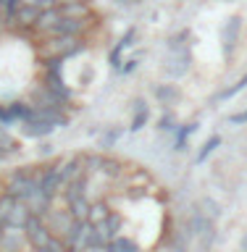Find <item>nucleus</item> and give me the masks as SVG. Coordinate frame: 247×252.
Listing matches in <instances>:
<instances>
[{
    "mask_svg": "<svg viewBox=\"0 0 247 252\" xmlns=\"http://www.w3.org/2000/svg\"><path fill=\"white\" fill-rule=\"evenodd\" d=\"M82 50H87V39L84 37H50V39H42L37 47V55L39 61L42 58H74Z\"/></svg>",
    "mask_w": 247,
    "mask_h": 252,
    "instance_id": "f257e3e1",
    "label": "nucleus"
},
{
    "mask_svg": "<svg viewBox=\"0 0 247 252\" xmlns=\"http://www.w3.org/2000/svg\"><path fill=\"white\" fill-rule=\"evenodd\" d=\"M37 189H39V171L37 168H19V171H13L11 176L5 179V184H3V192L16 197L19 202H24L32 192H37Z\"/></svg>",
    "mask_w": 247,
    "mask_h": 252,
    "instance_id": "f03ea898",
    "label": "nucleus"
},
{
    "mask_svg": "<svg viewBox=\"0 0 247 252\" xmlns=\"http://www.w3.org/2000/svg\"><path fill=\"white\" fill-rule=\"evenodd\" d=\"M63 187H66V181H63V173H61V160L45 163L39 168V192H45L50 200H55L63 192Z\"/></svg>",
    "mask_w": 247,
    "mask_h": 252,
    "instance_id": "7ed1b4c3",
    "label": "nucleus"
},
{
    "mask_svg": "<svg viewBox=\"0 0 247 252\" xmlns=\"http://www.w3.org/2000/svg\"><path fill=\"white\" fill-rule=\"evenodd\" d=\"M242 16L234 13L229 16V19L224 21V27H221V47H224V55H232L237 50V45H240V34H242Z\"/></svg>",
    "mask_w": 247,
    "mask_h": 252,
    "instance_id": "20e7f679",
    "label": "nucleus"
},
{
    "mask_svg": "<svg viewBox=\"0 0 247 252\" xmlns=\"http://www.w3.org/2000/svg\"><path fill=\"white\" fill-rule=\"evenodd\" d=\"M24 236H27V244L32 250H39V247H47V242H50V228L45 226V220L39 216H32L27 220V226H24Z\"/></svg>",
    "mask_w": 247,
    "mask_h": 252,
    "instance_id": "39448f33",
    "label": "nucleus"
},
{
    "mask_svg": "<svg viewBox=\"0 0 247 252\" xmlns=\"http://www.w3.org/2000/svg\"><path fill=\"white\" fill-rule=\"evenodd\" d=\"M61 11L58 8H50V11H39V19L35 24V29H32V34L39 37V39H50L55 37V29H58V24H61Z\"/></svg>",
    "mask_w": 247,
    "mask_h": 252,
    "instance_id": "423d86ee",
    "label": "nucleus"
},
{
    "mask_svg": "<svg viewBox=\"0 0 247 252\" xmlns=\"http://www.w3.org/2000/svg\"><path fill=\"white\" fill-rule=\"evenodd\" d=\"M42 220H45V226L50 228L53 236H66L71 231V226H74V218L69 216V210H55V208L47 210V216Z\"/></svg>",
    "mask_w": 247,
    "mask_h": 252,
    "instance_id": "0eeeda50",
    "label": "nucleus"
},
{
    "mask_svg": "<svg viewBox=\"0 0 247 252\" xmlns=\"http://www.w3.org/2000/svg\"><path fill=\"white\" fill-rule=\"evenodd\" d=\"M189 63H192V55H189V50L169 53V58H166V63H163V71H166V76L179 79V76H184L187 71H189Z\"/></svg>",
    "mask_w": 247,
    "mask_h": 252,
    "instance_id": "6e6552de",
    "label": "nucleus"
},
{
    "mask_svg": "<svg viewBox=\"0 0 247 252\" xmlns=\"http://www.w3.org/2000/svg\"><path fill=\"white\" fill-rule=\"evenodd\" d=\"M5 110H8V118H11V126L16 124L21 126L35 118V105L29 100H11V102H5Z\"/></svg>",
    "mask_w": 247,
    "mask_h": 252,
    "instance_id": "1a4fd4ad",
    "label": "nucleus"
},
{
    "mask_svg": "<svg viewBox=\"0 0 247 252\" xmlns=\"http://www.w3.org/2000/svg\"><path fill=\"white\" fill-rule=\"evenodd\" d=\"M29 102H32L35 108H69V105H63V102L55 97V94L47 90L45 84H35V87H32Z\"/></svg>",
    "mask_w": 247,
    "mask_h": 252,
    "instance_id": "9d476101",
    "label": "nucleus"
},
{
    "mask_svg": "<svg viewBox=\"0 0 247 252\" xmlns=\"http://www.w3.org/2000/svg\"><path fill=\"white\" fill-rule=\"evenodd\" d=\"M24 247H27L24 228L5 226V228H3V239H0V252H21Z\"/></svg>",
    "mask_w": 247,
    "mask_h": 252,
    "instance_id": "9b49d317",
    "label": "nucleus"
},
{
    "mask_svg": "<svg viewBox=\"0 0 247 252\" xmlns=\"http://www.w3.org/2000/svg\"><path fill=\"white\" fill-rule=\"evenodd\" d=\"M61 173H63V181H76V179H84V158L82 155H69V158H61Z\"/></svg>",
    "mask_w": 247,
    "mask_h": 252,
    "instance_id": "f8f14e48",
    "label": "nucleus"
},
{
    "mask_svg": "<svg viewBox=\"0 0 247 252\" xmlns=\"http://www.w3.org/2000/svg\"><path fill=\"white\" fill-rule=\"evenodd\" d=\"M24 205L29 208L32 216L45 218V216H47V210L53 208V200H50V197H47L45 192H39V189H37V192H32V194L27 197V200H24Z\"/></svg>",
    "mask_w": 247,
    "mask_h": 252,
    "instance_id": "ddd939ff",
    "label": "nucleus"
},
{
    "mask_svg": "<svg viewBox=\"0 0 247 252\" xmlns=\"http://www.w3.org/2000/svg\"><path fill=\"white\" fill-rule=\"evenodd\" d=\"M53 131H55V126L47 124V121H39V118H32V121L21 124V134L29 139H45V137H50Z\"/></svg>",
    "mask_w": 247,
    "mask_h": 252,
    "instance_id": "4468645a",
    "label": "nucleus"
},
{
    "mask_svg": "<svg viewBox=\"0 0 247 252\" xmlns=\"http://www.w3.org/2000/svg\"><path fill=\"white\" fill-rule=\"evenodd\" d=\"M147 118H150V108H147V102L137 97L132 102V124H129V131H140L142 126L147 124Z\"/></svg>",
    "mask_w": 247,
    "mask_h": 252,
    "instance_id": "2eb2a0df",
    "label": "nucleus"
},
{
    "mask_svg": "<svg viewBox=\"0 0 247 252\" xmlns=\"http://www.w3.org/2000/svg\"><path fill=\"white\" fill-rule=\"evenodd\" d=\"M153 94H155V100L161 102V105H176V102L181 100V90L176 84H158L153 90Z\"/></svg>",
    "mask_w": 247,
    "mask_h": 252,
    "instance_id": "dca6fc26",
    "label": "nucleus"
},
{
    "mask_svg": "<svg viewBox=\"0 0 247 252\" xmlns=\"http://www.w3.org/2000/svg\"><path fill=\"white\" fill-rule=\"evenodd\" d=\"M87 187H90V179H76V181H69L66 187H63V200H66V205L69 202H74V200H79V197H87Z\"/></svg>",
    "mask_w": 247,
    "mask_h": 252,
    "instance_id": "f3484780",
    "label": "nucleus"
},
{
    "mask_svg": "<svg viewBox=\"0 0 247 252\" xmlns=\"http://www.w3.org/2000/svg\"><path fill=\"white\" fill-rule=\"evenodd\" d=\"M189 39H192V32H189V29H179L176 34H171L169 39H166V50H169V53L189 50Z\"/></svg>",
    "mask_w": 247,
    "mask_h": 252,
    "instance_id": "a211bd4d",
    "label": "nucleus"
},
{
    "mask_svg": "<svg viewBox=\"0 0 247 252\" xmlns=\"http://www.w3.org/2000/svg\"><path fill=\"white\" fill-rule=\"evenodd\" d=\"M32 218V213H29V208L24 202H16L13 205V210H11V216H8V220H5V226H13V228H24L27 226V220Z\"/></svg>",
    "mask_w": 247,
    "mask_h": 252,
    "instance_id": "6ab92c4d",
    "label": "nucleus"
},
{
    "mask_svg": "<svg viewBox=\"0 0 247 252\" xmlns=\"http://www.w3.org/2000/svg\"><path fill=\"white\" fill-rule=\"evenodd\" d=\"M98 176H106V179H121V176H124V163L118 160V158L106 155V158H103V168H100Z\"/></svg>",
    "mask_w": 247,
    "mask_h": 252,
    "instance_id": "aec40b11",
    "label": "nucleus"
},
{
    "mask_svg": "<svg viewBox=\"0 0 247 252\" xmlns=\"http://www.w3.org/2000/svg\"><path fill=\"white\" fill-rule=\"evenodd\" d=\"M90 205H92L90 197H79V200L66 205V210H69V216L74 220H87V216H90Z\"/></svg>",
    "mask_w": 247,
    "mask_h": 252,
    "instance_id": "412c9836",
    "label": "nucleus"
},
{
    "mask_svg": "<svg viewBox=\"0 0 247 252\" xmlns=\"http://www.w3.org/2000/svg\"><path fill=\"white\" fill-rule=\"evenodd\" d=\"M200 129V124L197 121H189V124H181L179 129H176V139H174V150H176V153H181V150H184V145L189 142V137H192V134Z\"/></svg>",
    "mask_w": 247,
    "mask_h": 252,
    "instance_id": "4be33fe9",
    "label": "nucleus"
},
{
    "mask_svg": "<svg viewBox=\"0 0 247 252\" xmlns=\"http://www.w3.org/2000/svg\"><path fill=\"white\" fill-rule=\"evenodd\" d=\"M110 210H113V208H110L106 200H95V202L90 205V216H87V223H92V226L103 223V220L108 218V213H110Z\"/></svg>",
    "mask_w": 247,
    "mask_h": 252,
    "instance_id": "5701e85b",
    "label": "nucleus"
},
{
    "mask_svg": "<svg viewBox=\"0 0 247 252\" xmlns=\"http://www.w3.org/2000/svg\"><path fill=\"white\" fill-rule=\"evenodd\" d=\"M103 226H106V231H108V236H110V242L116 239V236H121V231H124V216L118 210H110L108 213V218L103 220Z\"/></svg>",
    "mask_w": 247,
    "mask_h": 252,
    "instance_id": "b1692460",
    "label": "nucleus"
},
{
    "mask_svg": "<svg viewBox=\"0 0 247 252\" xmlns=\"http://www.w3.org/2000/svg\"><path fill=\"white\" fill-rule=\"evenodd\" d=\"M63 19H87V16L95 13L92 3H76V5H66V8H58Z\"/></svg>",
    "mask_w": 247,
    "mask_h": 252,
    "instance_id": "393cba45",
    "label": "nucleus"
},
{
    "mask_svg": "<svg viewBox=\"0 0 247 252\" xmlns=\"http://www.w3.org/2000/svg\"><path fill=\"white\" fill-rule=\"evenodd\" d=\"M84 173H87V179H92V176H98L100 168H103V153H84Z\"/></svg>",
    "mask_w": 247,
    "mask_h": 252,
    "instance_id": "a878e982",
    "label": "nucleus"
},
{
    "mask_svg": "<svg viewBox=\"0 0 247 252\" xmlns=\"http://www.w3.org/2000/svg\"><path fill=\"white\" fill-rule=\"evenodd\" d=\"M108 252H142V247L132 239V236H116V239L108 244Z\"/></svg>",
    "mask_w": 247,
    "mask_h": 252,
    "instance_id": "bb28decb",
    "label": "nucleus"
},
{
    "mask_svg": "<svg viewBox=\"0 0 247 252\" xmlns=\"http://www.w3.org/2000/svg\"><path fill=\"white\" fill-rule=\"evenodd\" d=\"M221 142H224V139H221L218 134H213V137H211V139H208V142H205V145L200 147V153H197L195 163H197V165L205 163V160H208V158H211L213 153H216V147H221Z\"/></svg>",
    "mask_w": 247,
    "mask_h": 252,
    "instance_id": "cd10ccee",
    "label": "nucleus"
},
{
    "mask_svg": "<svg viewBox=\"0 0 247 252\" xmlns=\"http://www.w3.org/2000/svg\"><path fill=\"white\" fill-rule=\"evenodd\" d=\"M200 213H203L208 220H213V223H216L218 216H221V205L213 200V197H203V200H200Z\"/></svg>",
    "mask_w": 247,
    "mask_h": 252,
    "instance_id": "c85d7f7f",
    "label": "nucleus"
},
{
    "mask_svg": "<svg viewBox=\"0 0 247 252\" xmlns=\"http://www.w3.org/2000/svg\"><path fill=\"white\" fill-rule=\"evenodd\" d=\"M245 87H247V74L240 79V82H234L232 87H226V90H221L218 94H216V97H213V102H224V100H232L234 97V94H240L242 90H245Z\"/></svg>",
    "mask_w": 247,
    "mask_h": 252,
    "instance_id": "c756f323",
    "label": "nucleus"
},
{
    "mask_svg": "<svg viewBox=\"0 0 247 252\" xmlns=\"http://www.w3.org/2000/svg\"><path fill=\"white\" fill-rule=\"evenodd\" d=\"M16 202H19L16 197L0 192V223H3V226H5V220H8V216H11V210H13Z\"/></svg>",
    "mask_w": 247,
    "mask_h": 252,
    "instance_id": "7c9ffc66",
    "label": "nucleus"
},
{
    "mask_svg": "<svg viewBox=\"0 0 247 252\" xmlns=\"http://www.w3.org/2000/svg\"><path fill=\"white\" fill-rule=\"evenodd\" d=\"M158 129L174 134V131L179 129V126H176V116H174V113H163L161 118H158Z\"/></svg>",
    "mask_w": 247,
    "mask_h": 252,
    "instance_id": "2f4dec72",
    "label": "nucleus"
},
{
    "mask_svg": "<svg viewBox=\"0 0 247 252\" xmlns=\"http://www.w3.org/2000/svg\"><path fill=\"white\" fill-rule=\"evenodd\" d=\"M134 39H137V27H129L126 29V34L118 39V47H121V50H129V47H134Z\"/></svg>",
    "mask_w": 247,
    "mask_h": 252,
    "instance_id": "473e14b6",
    "label": "nucleus"
},
{
    "mask_svg": "<svg viewBox=\"0 0 247 252\" xmlns=\"http://www.w3.org/2000/svg\"><path fill=\"white\" fill-rule=\"evenodd\" d=\"M121 134H124V129H110V131H106V134H103V139H100V147H103V150L113 147L116 139L121 137Z\"/></svg>",
    "mask_w": 247,
    "mask_h": 252,
    "instance_id": "72a5a7b5",
    "label": "nucleus"
},
{
    "mask_svg": "<svg viewBox=\"0 0 247 252\" xmlns=\"http://www.w3.org/2000/svg\"><path fill=\"white\" fill-rule=\"evenodd\" d=\"M21 5H32L37 8V11H50V8H58L55 5V0H19Z\"/></svg>",
    "mask_w": 247,
    "mask_h": 252,
    "instance_id": "f704fd0d",
    "label": "nucleus"
},
{
    "mask_svg": "<svg viewBox=\"0 0 247 252\" xmlns=\"http://www.w3.org/2000/svg\"><path fill=\"white\" fill-rule=\"evenodd\" d=\"M137 66H140V61H137V58H132V61H126V66H118L116 71H118L121 76H129L132 71H137Z\"/></svg>",
    "mask_w": 247,
    "mask_h": 252,
    "instance_id": "c9c22d12",
    "label": "nucleus"
},
{
    "mask_svg": "<svg viewBox=\"0 0 247 252\" xmlns=\"http://www.w3.org/2000/svg\"><path fill=\"white\" fill-rule=\"evenodd\" d=\"M229 121L232 124H247V108L240 110V113H234V116H229Z\"/></svg>",
    "mask_w": 247,
    "mask_h": 252,
    "instance_id": "e433bc0d",
    "label": "nucleus"
},
{
    "mask_svg": "<svg viewBox=\"0 0 247 252\" xmlns=\"http://www.w3.org/2000/svg\"><path fill=\"white\" fill-rule=\"evenodd\" d=\"M76 3H92V0H55L58 8H66V5H76Z\"/></svg>",
    "mask_w": 247,
    "mask_h": 252,
    "instance_id": "4c0bfd02",
    "label": "nucleus"
},
{
    "mask_svg": "<svg viewBox=\"0 0 247 252\" xmlns=\"http://www.w3.org/2000/svg\"><path fill=\"white\" fill-rule=\"evenodd\" d=\"M5 21V0H0V27H3Z\"/></svg>",
    "mask_w": 247,
    "mask_h": 252,
    "instance_id": "58836bf2",
    "label": "nucleus"
},
{
    "mask_svg": "<svg viewBox=\"0 0 247 252\" xmlns=\"http://www.w3.org/2000/svg\"><path fill=\"white\" fill-rule=\"evenodd\" d=\"M42 155H53V145H42Z\"/></svg>",
    "mask_w": 247,
    "mask_h": 252,
    "instance_id": "ea45409f",
    "label": "nucleus"
},
{
    "mask_svg": "<svg viewBox=\"0 0 247 252\" xmlns=\"http://www.w3.org/2000/svg\"><path fill=\"white\" fill-rule=\"evenodd\" d=\"M84 252H108V247H90V250H84Z\"/></svg>",
    "mask_w": 247,
    "mask_h": 252,
    "instance_id": "a19ab883",
    "label": "nucleus"
},
{
    "mask_svg": "<svg viewBox=\"0 0 247 252\" xmlns=\"http://www.w3.org/2000/svg\"><path fill=\"white\" fill-rule=\"evenodd\" d=\"M32 252H50V250H47V247H39V250H32Z\"/></svg>",
    "mask_w": 247,
    "mask_h": 252,
    "instance_id": "79ce46f5",
    "label": "nucleus"
},
{
    "mask_svg": "<svg viewBox=\"0 0 247 252\" xmlns=\"http://www.w3.org/2000/svg\"><path fill=\"white\" fill-rule=\"evenodd\" d=\"M3 228H5V226H3V223H0V239H3Z\"/></svg>",
    "mask_w": 247,
    "mask_h": 252,
    "instance_id": "37998d69",
    "label": "nucleus"
},
{
    "mask_svg": "<svg viewBox=\"0 0 247 252\" xmlns=\"http://www.w3.org/2000/svg\"><path fill=\"white\" fill-rule=\"evenodd\" d=\"M226 3H234V0H226Z\"/></svg>",
    "mask_w": 247,
    "mask_h": 252,
    "instance_id": "c03bdc74",
    "label": "nucleus"
},
{
    "mask_svg": "<svg viewBox=\"0 0 247 252\" xmlns=\"http://www.w3.org/2000/svg\"><path fill=\"white\" fill-rule=\"evenodd\" d=\"M66 252H71V250H66Z\"/></svg>",
    "mask_w": 247,
    "mask_h": 252,
    "instance_id": "a18cd8bd",
    "label": "nucleus"
}]
</instances>
